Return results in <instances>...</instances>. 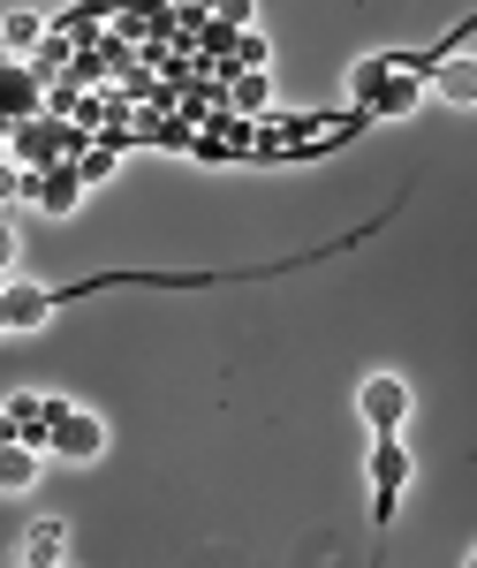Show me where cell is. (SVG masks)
<instances>
[{
    "mask_svg": "<svg viewBox=\"0 0 477 568\" xmlns=\"http://www.w3.org/2000/svg\"><path fill=\"white\" fill-rule=\"evenodd\" d=\"M417 478V455L402 447V433H372V455H364V485H372V524L387 530L394 508H402V493Z\"/></svg>",
    "mask_w": 477,
    "mask_h": 568,
    "instance_id": "6da1fadb",
    "label": "cell"
},
{
    "mask_svg": "<svg viewBox=\"0 0 477 568\" xmlns=\"http://www.w3.org/2000/svg\"><path fill=\"white\" fill-rule=\"evenodd\" d=\"M45 455H61V463H99V455H106V425L91 417L84 402L45 394Z\"/></svg>",
    "mask_w": 477,
    "mask_h": 568,
    "instance_id": "7a4b0ae2",
    "label": "cell"
},
{
    "mask_svg": "<svg viewBox=\"0 0 477 568\" xmlns=\"http://www.w3.org/2000/svg\"><path fill=\"white\" fill-rule=\"evenodd\" d=\"M356 417H364L372 433H402V425L417 417V394H409L402 372H372V379L356 387Z\"/></svg>",
    "mask_w": 477,
    "mask_h": 568,
    "instance_id": "3957f363",
    "label": "cell"
},
{
    "mask_svg": "<svg viewBox=\"0 0 477 568\" xmlns=\"http://www.w3.org/2000/svg\"><path fill=\"white\" fill-rule=\"evenodd\" d=\"M0 311H8V334H39L53 304H45V281H0Z\"/></svg>",
    "mask_w": 477,
    "mask_h": 568,
    "instance_id": "277c9868",
    "label": "cell"
},
{
    "mask_svg": "<svg viewBox=\"0 0 477 568\" xmlns=\"http://www.w3.org/2000/svg\"><path fill=\"white\" fill-rule=\"evenodd\" d=\"M0 439H23V447H39L45 439V394H8L0 402Z\"/></svg>",
    "mask_w": 477,
    "mask_h": 568,
    "instance_id": "5b68a950",
    "label": "cell"
},
{
    "mask_svg": "<svg viewBox=\"0 0 477 568\" xmlns=\"http://www.w3.org/2000/svg\"><path fill=\"white\" fill-rule=\"evenodd\" d=\"M31 197H39V213H77V197H84V168H45L31 175Z\"/></svg>",
    "mask_w": 477,
    "mask_h": 568,
    "instance_id": "8992f818",
    "label": "cell"
},
{
    "mask_svg": "<svg viewBox=\"0 0 477 568\" xmlns=\"http://www.w3.org/2000/svg\"><path fill=\"white\" fill-rule=\"evenodd\" d=\"M16 561H23V568H61V561H69V530H61V524H31V530H23V546H16Z\"/></svg>",
    "mask_w": 477,
    "mask_h": 568,
    "instance_id": "52a82bcc",
    "label": "cell"
},
{
    "mask_svg": "<svg viewBox=\"0 0 477 568\" xmlns=\"http://www.w3.org/2000/svg\"><path fill=\"white\" fill-rule=\"evenodd\" d=\"M45 39V16H8L0 23V45H39Z\"/></svg>",
    "mask_w": 477,
    "mask_h": 568,
    "instance_id": "ba28073f",
    "label": "cell"
},
{
    "mask_svg": "<svg viewBox=\"0 0 477 568\" xmlns=\"http://www.w3.org/2000/svg\"><path fill=\"white\" fill-rule=\"evenodd\" d=\"M227 61H243V69H265V39H258V31H243V39H227Z\"/></svg>",
    "mask_w": 477,
    "mask_h": 568,
    "instance_id": "9c48e42d",
    "label": "cell"
},
{
    "mask_svg": "<svg viewBox=\"0 0 477 568\" xmlns=\"http://www.w3.org/2000/svg\"><path fill=\"white\" fill-rule=\"evenodd\" d=\"M235 114H265V77H258V69L235 84Z\"/></svg>",
    "mask_w": 477,
    "mask_h": 568,
    "instance_id": "30bf717a",
    "label": "cell"
},
{
    "mask_svg": "<svg viewBox=\"0 0 477 568\" xmlns=\"http://www.w3.org/2000/svg\"><path fill=\"white\" fill-rule=\"evenodd\" d=\"M23 190H31V175H23L16 160H0V205H8V197H23Z\"/></svg>",
    "mask_w": 477,
    "mask_h": 568,
    "instance_id": "8fae6325",
    "label": "cell"
},
{
    "mask_svg": "<svg viewBox=\"0 0 477 568\" xmlns=\"http://www.w3.org/2000/svg\"><path fill=\"white\" fill-rule=\"evenodd\" d=\"M16 243H23V235H16V220L0 213V273H8V258H16Z\"/></svg>",
    "mask_w": 477,
    "mask_h": 568,
    "instance_id": "7c38bea8",
    "label": "cell"
},
{
    "mask_svg": "<svg viewBox=\"0 0 477 568\" xmlns=\"http://www.w3.org/2000/svg\"><path fill=\"white\" fill-rule=\"evenodd\" d=\"M463 568H477V546H470V554H463Z\"/></svg>",
    "mask_w": 477,
    "mask_h": 568,
    "instance_id": "4fadbf2b",
    "label": "cell"
},
{
    "mask_svg": "<svg viewBox=\"0 0 477 568\" xmlns=\"http://www.w3.org/2000/svg\"><path fill=\"white\" fill-rule=\"evenodd\" d=\"M122 8H152V0H122Z\"/></svg>",
    "mask_w": 477,
    "mask_h": 568,
    "instance_id": "5bb4252c",
    "label": "cell"
},
{
    "mask_svg": "<svg viewBox=\"0 0 477 568\" xmlns=\"http://www.w3.org/2000/svg\"><path fill=\"white\" fill-rule=\"evenodd\" d=\"M0 334H8V311H0Z\"/></svg>",
    "mask_w": 477,
    "mask_h": 568,
    "instance_id": "9a60e30c",
    "label": "cell"
}]
</instances>
